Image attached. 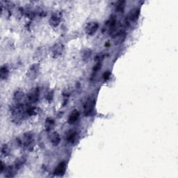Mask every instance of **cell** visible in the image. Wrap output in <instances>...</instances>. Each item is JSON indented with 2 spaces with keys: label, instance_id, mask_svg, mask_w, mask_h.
Here are the masks:
<instances>
[{
  "label": "cell",
  "instance_id": "cell-1",
  "mask_svg": "<svg viewBox=\"0 0 178 178\" xmlns=\"http://www.w3.org/2000/svg\"><path fill=\"white\" fill-rule=\"evenodd\" d=\"M33 143L34 134L32 132H27L24 133L20 140V144L27 149H32Z\"/></svg>",
  "mask_w": 178,
  "mask_h": 178
},
{
  "label": "cell",
  "instance_id": "cell-2",
  "mask_svg": "<svg viewBox=\"0 0 178 178\" xmlns=\"http://www.w3.org/2000/svg\"><path fill=\"white\" fill-rule=\"evenodd\" d=\"M95 105V100L94 98H89L86 99V101L84 103L83 106V111L84 114L86 116H89V115H91V114L94 110Z\"/></svg>",
  "mask_w": 178,
  "mask_h": 178
},
{
  "label": "cell",
  "instance_id": "cell-3",
  "mask_svg": "<svg viewBox=\"0 0 178 178\" xmlns=\"http://www.w3.org/2000/svg\"><path fill=\"white\" fill-rule=\"evenodd\" d=\"M40 73V64H33L30 65V67L27 72V77L30 80L36 79Z\"/></svg>",
  "mask_w": 178,
  "mask_h": 178
},
{
  "label": "cell",
  "instance_id": "cell-4",
  "mask_svg": "<svg viewBox=\"0 0 178 178\" xmlns=\"http://www.w3.org/2000/svg\"><path fill=\"white\" fill-rule=\"evenodd\" d=\"M40 89L38 88H34L29 93L27 96V102L29 104H35L39 100Z\"/></svg>",
  "mask_w": 178,
  "mask_h": 178
},
{
  "label": "cell",
  "instance_id": "cell-5",
  "mask_svg": "<svg viewBox=\"0 0 178 178\" xmlns=\"http://www.w3.org/2000/svg\"><path fill=\"white\" fill-rule=\"evenodd\" d=\"M64 46L61 43H57L52 46V48L51 49V52H52V56L53 58H57L58 57H60L61 56H62L63 53L64 52Z\"/></svg>",
  "mask_w": 178,
  "mask_h": 178
},
{
  "label": "cell",
  "instance_id": "cell-6",
  "mask_svg": "<svg viewBox=\"0 0 178 178\" xmlns=\"http://www.w3.org/2000/svg\"><path fill=\"white\" fill-rule=\"evenodd\" d=\"M140 15V8H134L130 11L129 14L127 15L126 23L128 24L132 23H135L138 20Z\"/></svg>",
  "mask_w": 178,
  "mask_h": 178
},
{
  "label": "cell",
  "instance_id": "cell-7",
  "mask_svg": "<svg viewBox=\"0 0 178 178\" xmlns=\"http://www.w3.org/2000/svg\"><path fill=\"white\" fill-rule=\"evenodd\" d=\"M99 24L95 21H91L86 24L85 27V32L87 35L93 36L97 32L98 30Z\"/></svg>",
  "mask_w": 178,
  "mask_h": 178
},
{
  "label": "cell",
  "instance_id": "cell-8",
  "mask_svg": "<svg viewBox=\"0 0 178 178\" xmlns=\"http://www.w3.org/2000/svg\"><path fill=\"white\" fill-rule=\"evenodd\" d=\"M126 32H125L124 30L117 31V32L113 35L114 44L115 45L121 44V43L124 41L125 39L126 38Z\"/></svg>",
  "mask_w": 178,
  "mask_h": 178
},
{
  "label": "cell",
  "instance_id": "cell-9",
  "mask_svg": "<svg viewBox=\"0 0 178 178\" xmlns=\"http://www.w3.org/2000/svg\"><path fill=\"white\" fill-rule=\"evenodd\" d=\"M61 15L58 13H53L49 20V25L52 27H57L61 23Z\"/></svg>",
  "mask_w": 178,
  "mask_h": 178
},
{
  "label": "cell",
  "instance_id": "cell-10",
  "mask_svg": "<svg viewBox=\"0 0 178 178\" xmlns=\"http://www.w3.org/2000/svg\"><path fill=\"white\" fill-rule=\"evenodd\" d=\"M49 140L54 146H58L61 143V137L57 132H50L49 135Z\"/></svg>",
  "mask_w": 178,
  "mask_h": 178
},
{
  "label": "cell",
  "instance_id": "cell-11",
  "mask_svg": "<svg viewBox=\"0 0 178 178\" xmlns=\"http://www.w3.org/2000/svg\"><path fill=\"white\" fill-rule=\"evenodd\" d=\"M66 170V163L63 161L58 164L54 170V175L56 176H63Z\"/></svg>",
  "mask_w": 178,
  "mask_h": 178
},
{
  "label": "cell",
  "instance_id": "cell-12",
  "mask_svg": "<svg viewBox=\"0 0 178 178\" xmlns=\"http://www.w3.org/2000/svg\"><path fill=\"white\" fill-rule=\"evenodd\" d=\"M24 99V93L22 90H16L13 94V100L15 104H23V102Z\"/></svg>",
  "mask_w": 178,
  "mask_h": 178
},
{
  "label": "cell",
  "instance_id": "cell-13",
  "mask_svg": "<svg viewBox=\"0 0 178 178\" xmlns=\"http://www.w3.org/2000/svg\"><path fill=\"white\" fill-rule=\"evenodd\" d=\"M55 126V121L52 118H47L45 121L44 127L46 132H51V131L54 129Z\"/></svg>",
  "mask_w": 178,
  "mask_h": 178
},
{
  "label": "cell",
  "instance_id": "cell-14",
  "mask_svg": "<svg viewBox=\"0 0 178 178\" xmlns=\"http://www.w3.org/2000/svg\"><path fill=\"white\" fill-rule=\"evenodd\" d=\"M79 113L77 109H74L73 111L71 112L69 117H68V122L69 124H74L77 123V121L79 120Z\"/></svg>",
  "mask_w": 178,
  "mask_h": 178
},
{
  "label": "cell",
  "instance_id": "cell-15",
  "mask_svg": "<svg viewBox=\"0 0 178 178\" xmlns=\"http://www.w3.org/2000/svg\"><path fill=\"white\" fill-rule=\"evenodd\" d=\"M9 73H10V71H9L8 67L7 65H4L1 67V69H0V78H1L2 80H6L8 79V77L9 76Z\"/></svg>",
  "mask_w": 178,
  "mask_h": 178
},
{
  "label": "cell",
  "instance_id": "cell-16",
  "mask_svg": "<svg viewBox=\"0 0 178 178\" xmlns=\"http://www.w3.org/2000/svg\"><path fill=\"white\" fill-rule=\"evenodd\" d=\"M17 169L15 168L14 165L13 166H7L6 168V169L4 170V176L6 177H13L15 176V175L16 174V172H17Z\"/></svg>",
  "mask_w": 178,
  "mask_h": 178
},
{
  "label": "cell",
  "instance_id": "cell-17",
  "mask_svg": "<svg viewBox=\"0 0 178 178\" xmlns=\"http://www.w3.org/2000/svg\"><path fill=\"white\" fill-rule=\"evenodd\" d=\"M81 55H82V60L85 62H87L89 60H90V57L92 56V50L90 49L86 48L84 49L82 51L81 53Z\"/></svg>",
  "mask_w": 178,
  "mask_h": 178
},
{
  "label": "cell",
  "instance_id": "cell-18",
  "mask_svg": "<svg viewBox=\"0 0 178 178\" xmlns=\"http://www.w3.org/2000/svg\"><path fill=\"white\" fill-rule=\"evenodd\" d=\"M11 154V150L7 144H3L1 148V155L4 157H8Z\"/></svg>",
  "mask_w": 178,
  "mask_h": 178
},
{
  "label": "cell",
  "instance_id": "cell-19",
  "mask_svg": "<svg viewBox=\"0 0 178 178\" xmlns=\"http://www.w3.org/2000/svg\"><path fill=\"white\" fill-rule=\"evenodd\" d=\"M25 161H26L25 158L23 157H20V158H18L16 159V160H15V164L13 165L15 166V168L18 170L20 169V168L23 167V165H24V163H25Z\"/></svg>",
  "mask_w": 178,
  "mask_h": 178
},
{
  "label": "cell",
  "instance_id": "cell-20",
  "mask_svg": "<svg viewBox=\"0 0 178 178\" xmlns=\"http://www.w3.org/2000/svg\"><path fill=\"white\" fill-rule=\"evenodd\" d=\"M66 140L69 143H73L77 140V133L75 132H70L68 133V136L66 137Z\"/></svg>",
  "mask_w": 178,
  "mask_h": 178
},
{
  "label": "cell",
  "instance_id": "cell-21",
  "mask_svg": "<svg viewBox=\"0 0 178 178\" xmlns=\"http://www.w3.org/2000/svg\"><path fill=\"white\" fill-rule=\"evenodd\" d=\"M25 111L27 115H29V116H33V115H36L37 114H38V109H37V108L33 107H29Z\"/></svg>",
  "mask_w": 178,
  "mask_h": 178
},
{
  "label": "cell",
  "instance_id": "cell-22",
  "mask_svg": "<svg viewBox=\"0 0 178 178\" xmlns=\"http://www.w3.org/2000/svg\"><path fill=\"white\" fill-rule=\"evenodd\" d=\"M105 57V54L104 53H98L95 55V57L94 58V60L97 62V63H101V62L104 60V58Z\"/></svg>",
  "mask_w": 178,
  "mask_h": 178
},
{
  "label": "cell",
  "instance_id": "cell-23",
  "mask_svg": "<svg viewBox=\"0 0 178 178\" xmlns=\"http://www.w3.org/2000/svg\"><path fill=\"white\" fill-rule=\"evenodd\" d=\"M125 8V2H120L116 6V11L118 12H123Z\"/></svg>",
  "mask_w": 178,
  "mask_h": 178
},
{
  "label": "cell",
  "instance_id": "cell-24",
  "mask_svg": "<svg viewBox=\"0 0 178 178\" xmlns=\"http://www.w3.org/2000/svg\"><path fill=\"white\" fill-rule=\"evenodd\" d=\"M53 98H54V91L52 90V91H49L46 96V99L49 102H51L53 100Z\"/></svg>",
  "mask_w": 178,
  "mask_h": 178
},
{
  "label": "cell",
  "instance_id": "cell-25",
  "mask_svg": "<svg viewBox=\"0 0 178 178\" xmlns=\"http://www.w3.org/2000/svg\"><path fill=\"white\" fill-rule=\"evenodd\" d=\"M101 67H102V64L101 63H96V64L93 66V72L94 73H97L101 70Z\"/></svg>",
  "mask_w": 178,
  "mask_h": 178
},
{
  "label": "cell",
  "instance_id": "cell-26",
  "mask_svg": "<svg viewBox=\"0 0 178 178\" xmlns=\"http://www.w3.org/2000/svg\"><path fill=\"white\" fill-rule=\"evenodd\" d=\"M103 79H104V80H108L109 79V78H110L111 77V73L109 71H106L104 73V74H103Z\"/></svg>",
  "mask_w": 178,
  "mask_h": 178
},
{
  "label": "cell",
  "instance_id": "cell-27",
  "mask_svg": "<svg viewBox=\"0 0 178 178\" xmlns=\"http://www.w3.org/2000/svg\"><path fill=\"white\" fill-rule=\"evenodd\" d=\"M6 168H7V166H6V165L4 164V162L2 161L1 165H0V172H1V173H4Z\"/></svg>",
  "mask_w": 178,
  "mask_h": 178
}]
</instances>
